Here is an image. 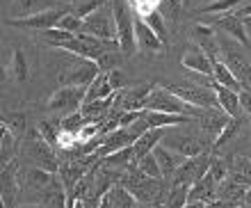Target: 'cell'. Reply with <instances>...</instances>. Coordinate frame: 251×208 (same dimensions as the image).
Masks as SVG:
<instances>
[{"instance_id":"obj_39","label":"cell","mask_w":251,"mask_h":208,"mask_svg":"<svg viewBox=\"0 0 251 208\" xmlns=\"http://www.w3.org/2000/svg\"><path fill=\"white\" fill-rule=\"evenodd\" d=\"M240 5H242V0H212L210 5L201 7L199 12H203V14H228V12H235Z\"/></svg>"},{"instance_id":"obj_12","label":"cell","mask_w":251,"mask_h":208,"mask_svg":"<svg viewBox=\"0 0 251 208\" xmlns=\"http://www.w3.org/2000/svg\"><path fill=\"white\" fill-rule=\"evenodd\" d=\"M135 37H137V53L144 57H158L167 51V44L139 16H135Z\"/></svg>"},{"instance_id":"obj_36","label":"cell","mask_w":251,"mask_h":208,"mask_svg":"<svg viewBox=\"0 0 251 208\" xmlns=\"http://www.w3.org/2000/svg\"><path fill=\"white\" fill-rule=\"evenodd\" d=\"M146 23V26L151 27L153 32L158 34L160 39L165 41V44H169V30H167V23H165V16H162V12H151L149 14V16H144V19H142Z\"/></svg>"},{"instance_id":"obj_7","label":"cell","mask_w":251,"mask_h":208,"mask_svg":"<svg viewBox=\"0 0 251 208\" xmlns=\"http://www.w3.org/2000/svg\"><path fill=\"white\" fill-rule=\"evenodd\" d=\"M82 32L89 34V37H96V39H103V41L117 39V21H114L112 2L100 7L99 12H94L92 16H87Z\"/></svg>"},{"instance_id":"obj_41","label":"cell","mask_w":251,"mask_h":208,"mask_svg":"<svg viewBox=\"0 0 251 208\" xmlns=\"http://www.w3.org/2000/svg\"><path fill=\"white\" fill-rule=\"evenodd\" d=\"M87 119L82 117V112H73V114H66V117H62V130L64 133H71L78 137V133L85 128Z\"/></svg>"},{"instance_id":"obj_5","label":"cell","mask_w":251,"mask_h":208,"mask_svg":"<svg viewBox=\"0 0 251 208\" xmlns=\"http://www.w3.org/2000/svg\"><path fill=\"white\" fill-rule=\"evenodd\" d=\"M112 12L117 21V39L121 44V53L130 57L137 53V37H135V16L128 0H112Z\"/></svg>"},{"instance_id":"obj_19","label":"cell","mask_w":251,"mask_h":208,"mask_svg":"<svg viewBox=\"0 0 251 208\" xmlns=\"http://www.w3.org/2000/svg\"><path fill=\"white\" fill-rule=\"evenodd\" d=\"M180 62H183V67H185L187 71H192V74L212 76V60L197 46V44H192V46L185 48V53H183Z\"/></svg>"},{"instance_id":"obj_43","label":"cell","mask_w":251,"mask_h":208,"mask_svg":"<svg viewBox=\"0 0 251 208\" xmlns=\"http://www.w3.org/2000/svg\"><path fill=\"white\" fill-rule=\"evenodd\" d=\"M121 51H107V53H103L100 55V60L96 62L99 64V69H100V74H110V71H114V69H119V64H121ZM126 57V55H124Z\"/></svg>"},{"instance_id":"obj_3","label":"cell","mask_w":251,"mask_h":208,"mask_svg":"<svg viewBox=\"0 0 251 208\" xmlns=\"http://www.w3.org/2000/svg\"><path fill=\"white\" fill-rule=\"evenodd\" d=\"M99 74L100 69L94 60H85V57H78L73 53H66V62L60 71V80L62 87H89Z\"/></svg>"},{"instance_id":"obj_6","label":"cell","mask_w":251,"mask_h":208,"mask_svg":"<svg viewBox=\"0 0 251 208\" xmlns=\"http://www.w3.org/2000/svg\"><path fill=\"white\" fill-rule=\"evenodd\" d=\"M167 89L194 107H201V110H219V101H217L215 89L201 87V85H197V82H192V80L167 85Z\"/></svg>"},{"instance_id":"obj_47","label":"cell","mask_w":251,"mask_h":208,"mask_svg":"<svg viewBox=\"0 0 251 208\" xmlns=\"http://www.w3.org/2000/svg\"><path fill=\"white\" fill-rule=\"evenodd\" d=\"M240 105H242V114L251 117V89L249 87L240 92Z\"/></svg>"},{"instance_id":"obj_1","label":"cell","mask_w":251,"mask_h":208,"mask_svg":"<svg viewBox=\"0 0 251 208\" xmlns=\"http://www.w3.org/2000/svg\"><path fill=\"white\" fill-rule=\"evenodd\" d=\"M55 151H57V149L50 147V144L41 137L39 128L30 130V133L25 135L23 144H21V154L27 158V162H32V167H41V169H46V172L57 174L62 167V160L57 158Z\"/></svg>"},{"instance_id":"obj_37","label":"cell","mask_w":251,"mask_h":208,"mask_svg":"<svg viewBox=\"0 0 251 208\" xmlns=\"http://www.w3.org/2000/svg\"><path fill=\"white\" fill-rule=\"evenodd\" d=\"M46 5H53V0H16V7L21 9V16H16V19L32 16V14H39L44 9H50Z\"/></svg>"},{"instance_id":"obj_14","label":"cell","mask_w":251,"mask_h":208,"mask_svg":"<svg viewBox=\"0 0 251 208\" xmlns=\"http://www.w3.org/2000/svg\"><path fill=\"white\" fill-rule=\"evenodd\" d=\"M231 119H233V117H228V114L222 112V110H203V114L197 119L199 133L203 135L210 144H215V142H217V137L222 135V130L226 128V124H228Z\"/></svg>"},{"instance_id":"obj_27","label":"cell","mask_w":251,"mask_h":208,"mask_svg":"<svg viewBox=\"0 0 251 208\" xmlns=\"http://www.w3.org/2000/svg\"><path fill=\"white\" fill-rule=\"evenodd\" d=\"M146 121H149V128H174V126H187V124H192L190 117L167 114V112H149V110H146Z\"/></svg>"},{"instance_id":"obj_15","label":"cell","mask_w":251,"mask_h":208,"mask_svg":"<svg viewBox=\"0 0 251 208\" xmlns=\"http://www.w3.org/2000/svg\"><path fill=\"white\" fill-rule=\"evenodd\" d=\"M192 44H197L212 62L222 57V44L215 39V30L208 23H197L192 27Z\"/></svg>"},{"instance_id":"obj_54","label":"cell","mask_w":251,"mask_h":208,"mask_svg":"<svg viewBox=\"0 0 251 208\" xmlns=\"http://www.w3.org/2000/svg\"><path fill=\"white\" fill-rule=\"evenodd\" d=\"M183 2H190V0H183Z\"/></svg>"},{"instance_id":"obj_23","label":"cell","mask_w":251,"mask_h":208,"mask_svg":"<svg viewBox=\"0 0 251 208\" xmlns=\"http://www.w3.org/2000/svg\"><path fill=\"white\" fill-rule=\"evenodd\" d=\"M215 94H217L219 110H222V112H226L228 117H242V105H240V94L238 92L217 85V87H215Z\"/></svg>"},{"instance_id":"obj_40","label":"cell","mask_w":251,"mask_h":208,"mask_svg":"<svg viewBox=\"0 0 251 208\" xmlns=\"http://www.w3.org/2000/svg\"><path fill=\"white\" fill-rule=\"evenodd\" d=\"M112 0H80L78 5L73 7V14H78L80 19H87V16H92L94 12H99L100 7L110 5Z\"/></svg>"},{"instance_id":"obj_51","label":"cell","mask_w":251,"mask_h":208,"mask_svg":"<svg viewBox=\"0 0 251 208\" xmlns=\"http://www.w3.org/2000/svg\"><path fill=\"white\" fill-rule=\"evenodd\" d=\"M139 208H167L165 204H139Z\"/></svg>"},{"instance_id":"obj_22","label":"cell","mask_w":251,"mask_h":208,"mask_svg":"<svg viewBox=\"0 0 251 208\" xmlns=\"http://www.w3.org/2000/svg\"><path fill=\"white\" fill-rule=\"evenodd\" d=\"M162 137H165V128H151L149 133H144L142 137H137V140H135V144H132L135 160L139 162L142 158H146L149 154H153V151H155V147L162 142Z\"/></svg>"},{"instance_id":"obj_48","label":"cell","mask_w":251,"mask_h":208,"mask_svg":"<svg viewBox=\"0 0 251 208\" xmlns=\"http://www.w3.org/2000/svg\"><path fill=\"white\" fill-rule=\"evenodd\" d=\"M208 208H235L231 202H224V199H215V202L208 204Z\"/></svg>"},{"instance_id":"obj_29","label":"cell","mask_w":251,"mask_h":208,"mask_svg":"<svg viewBox=\"0 0 251 208\" xmlns=\"http://www.w3.org/2000/svg\"><path fill=\"white\" fill-rule=\"evenodd\" d=\"M190 185H180V183H172L169 195H167V208H185L190 204Z\"/></svg>"},{"instance_id":"obj_45","label":"cell","mask_w":251,"mask_h":208,"mask_svg":"<svg viewBox=\"0 0 251 208\" xmlns=\"http://www.w3.org/2000/svg\"><path fill=\"white\" fill-rule=\"evenodd\" d=\"M9 130H12L14 135H21V133H25V117L21 112H12L9 117H7L5 121H2Z\"/></svg>"},{"instance_id":"obj_56","label":"cell","mask_w":251,"mask_h":208,"mask_svg":"<svg viewBox=\"0 0 251 208\" xmlns=\"http://www.w3.org/2000/svg\"><path fill=\"white\" fill-rule=\"evenodd\" d=\"M2 208H5V206H2Z\"/></svg>"},{"instance_id":"obj_50","label":"cell","mask_w":251,"mask_h":208,"mask_svg":"<svg viewBox=\"0 0 251 208\" xmlns=\"http://www.w3.org/2000/svg\"><path fill=\"white\" fill-rule=\"evenodd\" d=\"M205 206H208V204H203V202H190L185 208H205Z\"/></svg>"},{"instance_id":"obj_55","label":"cell","mask_w":251,"mask_h":208,"mask_svg":"<svg viewBox=\"0 0 251 208\" xmlns=\"http://www.w3.org/2000/svg\"><path fill=\"white\" fill-rule=\"evenodd\" d=\"M235 208H242V206H235Z\"/></svg>"},{"instance_id":"obj_57","label":"cell","mask_w":251,"mask_h":208,"mask_svg":"<svg viewBox=\"0 0 251 208\" xmlns=\"http://www.w3.org/2000/svg\"><path fill=\"white\" fill-rule=\"evenodd\" d=\"M205 208H208V206H205Z\"/></svg>"},{"instance_id":"obj_42","label":"cell","mask_w":251,"mask_h":208,"mask_svg":"<svg viewBox=\"0 0 251 208\" xmlns=\"http://www.w3.org/2000/svg\"><path fill=\"white\" fill-rule=\"evenodd\" d=\"M128 5L132 7L135 16L144 19V16H149L151 12H158L160 5H162V0H128Z\"/></svg>"},{"instance_id":"obj_21","label":"cell","mask_w":251,"mask_h":208,"mask_svg":"<svg viewBox=\"0 0 251 208\" xmlns=\"http://www.w3.org/2000/svg\"><path fill=\"white\" fill-rule=\"evenodd\" d=\"M153 87H155V82H144V85H137L135 89H126L124 92V112L144 110Z\"/></svg>"},{"instance_id":"obj_28","label":"cell","mask_w":251,"mask_h":208,"mask_svg":"<svg viewBox=\"0 0 251 208\" xmlns=\"http://www.w3.org/2000/svg\"><path fill=\"white\" fill-rule=\"evenodd\" d=\"M212 76H215L217 85H222V87H228V89H233V92H238V94L242 92V85L238 82V78L233 76V71L226 67L222 60L212 62Z\"/></svg>"},{"instance_id":"obj_49","label":"cell","mask_w":251,"mask_h":208,"mask_svg":"<svg viewBox=\"0 0 251 208\" xmlns=\"http://www.w3.org/2000/svg\"><path fill=\"white\" fill-rule=\"evenodd\" d=\"M242 208H251V190H247V197L242 202Z\"/></svg>"},{"instance_id":"obj_34","label":"cell","mask_w":251,"mask_h":208,"mask_svg":"<svg viewBox=\"0 0 251 208\" xmlns=\"http://www.w3.org/2000/svg\"><path fill=\"white\" fill-rule=\"evenodd\" d=\"M12 67H14V78H16V82H27L30 80V64H27V57L25 53L21 51V48H16L12 55Z\"/></svg>"},{"instance_id":"obj_25","label":"cell","mask_w":251,"mask_h":208,"mask_svg":"<svg viewBox=\"0 0 251 208\" xmlns=\"http://www.w3.org/2000/svg\"><path fill=\"white\" fill-rule=\"evenodd\" d=\"M217 188H219V183L212 179V174H208L205 179H201L197 185H192L190 202H203V204L215 202V199H217Z\"/></svg>"},{"instance_id":"obj_52","label":"cell","mask_w":251,"mask_h":208,"mask_svg":"<svg viewBox=\"0 0 251 208\" xmlns=\"http://www.w3.org/2000/svg\"><path fill=\"white\" fill-rule=\"evenodd\" d=\"M245 21V27H247V32L251 34V16H247V19H242Z\"/></svg>"},{"instance_id":"obj_31","label":"cell","mask_w":251,"mask_h":208,"mask_svg":"<svg viewBox=\"0 0 251 208\" xmlns=\"http://www.w3.org/2000/svg\"><path fill=\"white\" fill-rule=\"evenodd\" d=\"M107 195H110L112 208H139L137 199H135V197H132L130 192L124 188V185H119V183H117V185H114V188L110 190Z\"/></svg>"},{"instance_id":"obj_8","label":"cell","mask_w":251,"mask_h":208,"mask_svg":"<svg viewBox=\"0 0 251 208\" xmlns=\"http://www.w3.org/2000/svg\"><path fill=\"white\" fill-rule=\"evenodd\" d=\"M85 94H87V87H60L48 99L46 107L50 112H57L60 117L80 112L82 105H85Z\"/></svg>"},{"instance_id":"obj_20","label":"cell","mask_w":251,"mask_h":208,"mask_svg":"<svg viewBox=\"0 0 251 208\" xmlns=\"http://www.w3.org/2000/svg\"><path fill=\"white\" fill-rule=\"evenodd\" d=\"M212 26H217L222 32L228 34V37H233V39L238 41V44H242V46L249 44V32H247V27H245V21L238 19L233 12L231 14H222Z\"/></svg>"},{"instance_id":"obj_33","label":"cell","mask_w":251,"mask_h":208,"mask_svg":"<svg viewBox=\"0 0 251 208\" xmlns=\"http://www.w3.org/2000/svg\"><path fill=\"white\" fill-rule=\"evenodd\" d=\"M231 179L242 183V185H251V158H242L238 156L231 165Z\"/></svg>"},{"instance_id":"obj_10","label":"cell","mask_w":251,"mask_h":208,"mask_svg":"<svg viewBox=\"0 0 251 208\" xmlns=\"http://www.w3.org/2000/svg\"><path fill=\"white\" fill-rule=\"evenodd\" d=\"M66 14L64 7H50V9H44L39 14H32V16H23V19H9L7 23L12 27H25V30H50V27H57L60 19Z\"/></svg>"},{"instance_id":"obj_9","label":"cell","mask_w":251,"mask_h":208,"mask_svg":"<svg viewBox=\"0 0 251 208\" xmlns=\"http://www.w3.org/2000/svg\"><path fill=\"white\" fill-rule=\"evenodd\" d=\"M210 165H212V156L210 154H201L197 158H187L183 162V167L174 174L172 183H180V185H197L201 179L210 174Z\"/></svg>"},{"instance_id":"obj_17","label":"cell","mask_w":251,"mask_h":208,"mask_svg":"<svg viewBox=\"0 0 251 208\" xmlns=\"http://www.w3.org/2000/svg\"><path fill=\"white\" fill-rule=\"evenodd\" d=\"M153 156H155V160H158L160 169H162V179H165L167 183H172L174 174H176V172L183 167V162L187 160V158H183L180 154H176V151H172V149H167L162 142L155 147Z\"/></svg>"},{"instance_id":"obj_2","label":"cell","mask_w":251,"mask_h":208,"mask_svg":"<svg viewBox=\"0 0 251 208\" xmlns=\"http://www.w3.org/2000/svg\"><path fill=\"white\" fill-rule=\"evenodd\" d=\"M149 112H167V114H180V117H190V119H199L203 110L201 107H194L190 103H185L183 99H178L176 94H172L167 87L162 85H155L146 101V107Z\"/></svg>"},{"instance_id":"obj_53","label":"cell","mask_w":251,"mask_h":208,"mask_svg":"<svg viewBox=\"0 0 251 208\" xmlns=\"http://www.w3.org/2000/svg\"><path fill=\"white\" fill-rule=\"evenodd\" d=\"M21 208H44V206H39V204H25V206H21Z\"/></svg>"},{"instance_id":"obj_38","label":"cell","mask_w":251,"mask_h":208,"mask_svg":"<svg viewBox=\"0 0 251 208\" xmlns=\"http://www.w3.org/2000/svg\"><path fill=\"white\" fill-rule=\"evenodd\" d=\"M57 27L60 30H66V32H71V34H82V30H85V19H80L78 14H73V12H66L64 16L60 19V23H57Z\"/></svg>"},{"instance_id":"obj_16","label":"cell","mask_w":251,"mask_h":208,"mask_svg":"<svg viewBox=\"0 0 251 208\" xmlns=\"http://www.w3.org/2000/svg\"><path fill=\"white\" fill-rule=\"evenodd\" d=\"M2 206L5 208H14L16 206V197L21 192L19 185V160H12L9 165H2Z\"/></svg>"},{"instance_id":"obj_13","label":"cell","mask_w":251,"mask_h":208,"mask_svg":"<svg viewBox=\"0 0 251 208\" xmlns=\"http://www.w3.org/2000/svg\"><path fill=\"white\" fill-rule=\"evenodd\" d=\"M53 172H46L41 167H19V185L21 190H30L34 195H41L44 190L55 181Z\"/></svg>"},{"instance_id":"obj_4","label":"cell","mask_w":251,"mask_h":208,"mask_svg":"<svg viewBox=\"0 0 251 208\" xmlns=\"http://www.w3.org/2000/svg\"><path fill=\"white\" fill-rule=\"evenodd\" d=\"M162 144H165L167 149L176 151V154H180L183 158H197V156L208 154V151L212 149V144L205 140L203 135L183 133V130H178V126L165 128V137H162Z\"/></svg>"},{"instance_id":"obj_46","label":"cell","mask_w":251,"mask_h":208,"mask_svg":"<svg viewBox=\"0 0 251 208\" xmlns=\"http://www.w3.org/2000/svg\"><path fill=\"white\" fill-rule=\"evenodd\" d=\"M110 82H112V89L114 92H121V89H126V76L124 71H119V69H114V71H110Z\"/></svg>"},{"instance_id":"obj_44","label":"cell","mask_w":251,"mask_h":208,"mask_svg":"<svg viewBox=\"0 0 251 208\" xmlns=\"http://www.w3.org/2000/svg\"><path fill=\"white\" fill-rule=\"evenodd\" d=\"M137 167L144 172L149 179H162V169H160L158 160H155V156L149 154L146 158H142V160L137 162Z\"/></svg>"},{"instance_id":"obj_35","label":"cell","mask_w":251,"mask_h":208,"mask_svg":"<svg viewBox=\"0 0 251 208\" xmlns=\"http://www.w3.org/2000/svg\"><path fill=\"white\" fill-rule=\"evenodd\" d=\"M242 126H245V119H242V117H233V119L226 124L224 130H222V135L217 137V142L212 144V149L217 151V149H222L224 144H228V142H231L233 137L240 133V128H242Z\"/></svg>"},{"instance_id":"obj_30","label":"cell","mask_w":251,"mask_h":208,"mask_svg":"<svg viewBox=\"0 0 251 208\" xmlns=\"http://www.w3.org/2000/svg\"><path fill=\"white\" fill-rule=\"evenodd\" d=\"M0 158L2 165H9L12 160H16V135L2 124V142H0Z\"/></svg>"},{"instance_id":"obj_18","label":"cell","mask_w":251,"mask_h":208,"mask_svg":"<svg viewBox=\"0 0 251 208\" xmlns=\"http://www.w3.org/2000/svg\"><path fill=\"white\" fill-rule=\"evenodd\" d=\"M132 144H135V137L130 135V130H128V128H117V130H112L110 135L103 137L100 147L96 149V156H99V158H105V156L117 154V151L128 149V147H132Z\"/></svg>"},{"instance_id":"obj_24","label":"cell","mask_w":251,"mask_h":208,"mask_svg":"<svg viewBox=\"0 0 251 208\" xmlns=\"http://www.w3.org/2000/svg\"><path fill=\"white\" fill-rule=\"evenodd\" d=\"M245 197H247V185H242V183H238V181H233L231 176H228L226 181L219 183V188H217V199L231 202L233 206H242Z\"/></svg>"},{"instance_id":"obj_11","label":"cell","mask_w":251,"mask_h":208,"mask_svg":"<svg viewBox=\"0 0 251 208\" xmlns=\"http://www.w3.org/2000/svg\"><path fill=\"white\" fill-rule=\"evenodd\" d=\"M219 60L233 71V76L238 78L242 89H247V87L251 89V62L247 60L235 46H231V41H228V46L222 44V57H219Z\"/></svg>"},{"instance_id":"obj_26","label":"cell","mask_w":251,"mask_h":208,"mask_svg":"<svg viewBox=\"0 0 251 208\" xmlns=\"http://www.w3.org/2000/svg\"><path fill=\"white\" fill-rule=\"evenodd\" d=\"M112 94H114V89H112V82H110V76H107V74H99L92 80V85L87 87L85 103L100 101V99H110Z\"/></svg>"},{"instance_id":"obj_32","label":"cell","mask_w":251,"mask_h":208,"mask_svg":"<svg viewBox=\"0 0 251 208\" xmlns=\"http://www.w3.org/2000/svg\"><path fill=\"white\" fill-rule=\"evenodd\" d=\"M75 34L66 32V30H60V27H50V30H44L39 32V41L46 44V46H53V48H62L66 41H71Z\"/></svg>"}]
</instances>
